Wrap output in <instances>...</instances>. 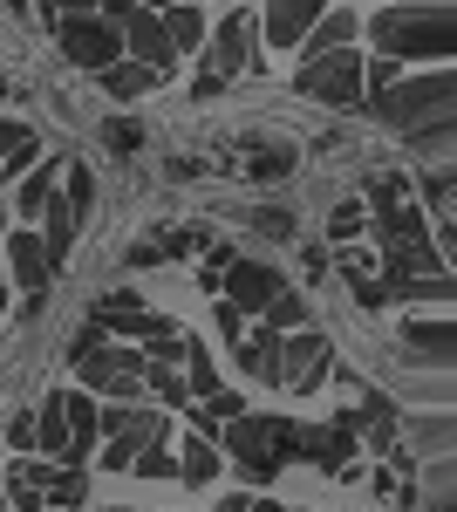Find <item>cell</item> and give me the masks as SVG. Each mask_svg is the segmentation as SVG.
<instances>
[{"instance_id":"cell-42","label":"cell","mask_w":457,"mask_h":512,"mask_svg":"<svg viewBox=\"0 0 457 512\" xmlns=\"http://www.w3.org/2000/svg\"><path fill=\"white\" fill-rule=\"evenodd\" d=\"M130 7H137V0H96V14H103V21H123Z\"/></svg>"},{"instance_id":"cell-31","label":"cell","mask_w":457,"mask_h":512,"mask_svg":"<svg viewBox=\"0 0 457 512\" xmlns=\"http://www.w3.org/2000/svg\"><path fill=\"white\" fill-rule=\"evenodd\" d=\"M205 246H212L205 226H164V233H157V253H164V260H191V253H205Z\"/></svg>"},{"instance_id":"cell-20","label":"cell","mask_w":457,"mask_h":512,"mask_svg":"<svg viewBox=\"0 0 457 512\" xmlns=\"http://www.w3.org/2000/svg\"><path fill=\"white\" fill-rule=\"evenodd\" d=\"M396 437H410V458H451V437H457V424H451V410H437V417H396Z\"/></svg>"},{"instance_id":"cell-35","label":"cell","mask_w":457,"mask_h":512,"mask_svg":"<svg viewBox=\"0 0 457 512\" xmlns=\"http://www.w3.org/2000/svg\"><path fill=\"white\" fill-rule=\"evenodd\" d=\"M35 158H41V137H35V130H21V137H14V151L0 158V185H14V178H21Z\"/></svg>"},{"instance_id":"cell-21","label":"cell","mask_w":457,"mask_h":512,"mask_svg":"<svg viewBox=\"0 0 457 512\" xmlns=\"http://www.w3.org/2000/svg\"><path fill=\"white\" fill-rule=\"evenodd\" d=\"M62 164H69V158H48V151H41V158L28 164L21 178H14V212H21V226H28L41 205H48V192L62 185Z\"/></svg>"},{"instance_id":"cell-47","label":"cell","mask_w":457,"mask_h":512,"mask_svg":"<svg viewBox=\"0 0 457 512\" xmlns=\"http://www.w3.org/2000/svg\"><path fill=\"white\" fill-rule=\"evenodd\" d=\"M116 512H123V506H116Z\"/></svg>"},{"instance_id":"cell-22","label":"cell","mask_w":457,"mask_h":512,"mask_svg":"<svg viewBox=\"0 0 457 512\" xmlns=\"http://www.w3.org/2000/svg\"><path fill=\"white\" fill-rule=\"evenodd\" d=\"M403 349L417 355V362H451L457 355V321H444V315L403 321Z\"/></svg>"},{"instance_id":"cell-27","label":"cell","mask_w":457,"mask_h":512,"mask_svg":"<svg viewBox=\"0 0 457 512\" xmlns=\"http://www.w3.org/2000/svg\"><path fill=\"white\" fill-rule=\"evenodd\" d=\"M260 321H267L273 335H294V328H314V301L307 294H294V287H280L267 308H260Z\"/></svg>"},{"instance_id":"cell-7","label":"cell","mask_w":457,"mask_h":512,"mask_svg":"<svg viewBox=\"0 0 457 512\" xmlns=\"http://www.w3.org/2000/svg\"><path fill=\"white\" fill-rule=\"evenodd\" d=\"M294 89L314 96V103H328V110H362V55L355 48H335V55H321V62H301L294 69Z\"/></svg>"},{"instance_id":"cell-38","label":"cell","mask_w":457,"mask_h":512,"mask_svg":"<svg viewBox=\"0 0 457 512\" xmlns=\"http://www.w3.org/2000/svg\"><path fill=\"white\" fill-rule=\"evenodd\" d=\"M198 410H205L212 424H226V417H239V410H246V396H239V390H219V396H205Z\"/></svg>"},{"instance_id":"cell-29","label":"cell","mask_w":457,"mask_h":512,"mask_svg":"<svg viewBox=\"0 0 457 512\" xmlns=\"http://www.w3.org/2000/svg\"><path fill=\"white\" fill-rule=\"evenodd\" d=\"M239 226H246V233H260V239H273V246H294V226H301V219H294L287 205H253Z\"/></svg>"},{"instance_id":"cell-23","label":"cell","mask_w":457,"mask_h":512,"mask_svg":"<svg viewBox=\"0 0 457 512\" xmlns=\"http://www.w3.org/2000/svg\"><path fill=\"white\" fill-rule=\"evenodd\" d=\"M96 82H103V96H110V103H137V96H151L164 76L144 69V62H130V55H116L110 69H96Z\"/></svg>"},{"instance_id":"cell-43","label":"cell","mask_w":457,"mask_h":512,"mask_svg":"<svg viewBox=\"0 0 457 512\" xmlns=\"http://www.w3.org/2000/svg\"><path fill=\"white\" fill-rule=\"evenodd\" d=\"M0 7H7V14H28V0H0Z\"/></svg>"},{"instance_id":"cell-14","label":"cell","mask_w":457,"mask_h":512,"mask_svg":"<svg viewBox=\"0 0 457 512\" xmlns=\"http://www.w3.org/2000/svg\"><path fill=\"white\" fill-rule=\"evenodd\" d=\"M226 349H232V362H239V376H253V383H267V390H280V335H273L267 321H260V328L246 321V328L232 335Z\"/></svg>"},{"instance_id":"cell-11","label":"cell","mask_w":457,"mask_h":512,"mask_svg":"<svg viewBox=\"0 0 457 512\" xmlns=\"http://www.w3.org/2000/svg\"><path fill=\"white\" fill-rule=\"evenodd\" d=\"M116 35H123V55L130 62H144V69H157V76H171L185 55L171 48V35H164V21H157V7H130L123 21H116Z\"/></svg>"},{"instance_id":"cell-1","label":"cell","mask_w":457,"mask_h":512,"mask_svg":"<svg viewBox=\"0 0 457 512\" xmlns=\"http://www.w3.org/2000/svg\"><path fill=\"white\" fill-rule=\"evenodd\" d=\"M369 35L389 62H403V69H417V62H451L457 55V7L451 0H403V7H382L376 21H369Z\"/></svg>"},{"instance_id":"cell-32","label":"cell","mask_w":457,"mask_h":512,"mask_svg":"<svg viewBox=\"0 0 457 512\" xmlns=\"http://www.w3.org/2000/svg\"><path fill=\"white\" fill-rule=\"evenodd\" d=\"M144 390H157V403H171V410H185V376L178 369H164V362H144Z\"/></svg>"},{"instance_id":"cell-33","label":"cell","mask_w":457,"mask_h":512,"mask_svg":"<svg viewBox=\"0 0 457 512\" xmlns=\"http://www.w3.org/2000/svg\"><path fill=\"white\" fill-rule=\"evenodd\" d=\"M62 198L76 205V219H89V205H96V171H89V164H69V171H62Z\"/></svg>"},{"instance_id":"cell-41","label":"cell","mask_w":457,"mask_h":512,"mask_svg":"<svg viewBox=\"0 0 457 512\" xmlns=\"http://www.w3.org/2000/svg\"><path fill=\"white\" fill-rule=\"evenodd\" d=\"M301 267H307V280H328V253H321V246H307Z\"/></svg>"},{"instance_id":"cell-5","label":"cell","mask_w":457,"mask_h":512,"mask_svg":"<svg viewBox=\"0 0 457 512\" xmlns=\"http://www.w3.org/2000/svg\"><path fill=\"white\" fill-rule=\"evenodd\" d=\"M96 424H103V472H130L137 465V451H151L157 437H171V417L151 410V403H110V410H96Z\"/></svg>"},{"instance_id":"cell-24","label":"cell","mask_w":457,"mask_h":512,"mask_svg":"<svg viewBox=\"0 0 457 512\" xmlns=\"http://www.w3.org/2000/svg\"><path fill=\"white\" fill-rule=\"evenodd\" d=\"M157 21H164V35H171L178 55H198L205 35H212V28H205V14H198V0H164V7H157Z\"/></svg>"},{"instance_id":"cell-46","label":"cell","mask_w":457,"mask_h":512,"mask_svg":"<svg viewBox=\"0 0 457 512\" xmlns=\"http://www.w3.org/2000/svg\"><path fill=\"white\" fill-rule=\"evenodd\" d=\"M0 512H7V492H0Z\"/></svg>"},{"instance_id":"cell-6","label":"cell","mask_w":457,"mask_h":512,"mask_svg":"<svg viewBox=\"0 0 457 512\" xmlns=\"http://www.w3.org/2000/svg\"><path fill=\"white\" fill-rule=\"evenodd\" d=\"M76 369V383L89 396H110V403H144V349L137 342H103V349H89Z\"/></svg>"},{"instance_id":"cell-34","label":"cell","mask_w":457,"mask_h":512,"mask_svg":"<svg viewBox=\"0 0 457 512\" xmlns=\"http://www.w3.org/2000/svg\"><path fill=\"white\" fill-rule=\"evenodd\" d=\"M103 144H110L116 158H137V151H144V123L137 117H110L103 123Z\"/></svg>"},{"instance_id":"cell-8","label":"cell","mask_w":457,"mask_h":512,"mask_svg":"<svg viewBox=\"0 0 457 512\" xmlns=\"http://www.w3.org/2000/svg\"><path fill=\"white\" fill-rule=\"evenodd\" d=\"M328 369H335V342L321 335V328H294V335H280V390H321L328 383Z\"/></svg>"},{"instance_id":"cell-4","label":"cell","mask_w":457,"mask_h":512,"mask_svg":"<svg viewBox=\"0 0 457 512\" xmlns=\"http://www.w3.org/2000/svg\"><path fill=\"white\" fill-rule=\"evenodd\" d=\"M7 506L21 512H82V499H89V478H82V465H48V458H14V472H7Z\"/></svg>"},{"instance_id":"cell-37","label":"cell","mask_w":457,"mask_h":512,"mask_svg":"<svg viewBox=\"0 0 457 512\" xmlns=\"http://www.w3.org/2000/svg\"><path fill=\"white\" fill-rule=\"evenodd\" d=\"M7 451H14V458L35 451V410H14V417H7Z\"/></svg>"},{"instance_id":"cell-10","label":"cell","mask_w":457,"mask_h":512,"mask_svg":"<svg viewBox=\"0 0 457 512\" xmlns=\"http://www.w3.org/2000/svg\"><path fill=\"white\" fill-rule=\"evenodd\" d=\"M212 48H205V76L212 82H226V76H239V69H253V48H260V14H226L219 28H212Z\"/></svg>"},{"instance_id":"cell-44","label":"cell","mask_w":457,"mask_h":512,"mask_svg":"<svg viewBox=\"0 0 457 512\" xmlns=\"http://www.w3.org/2000/svg\"><path fill=\"white\" fill-rule=\"evenodd\" d=\"M0 328H7V280H0Z\"/></svg>"},{"instance_id":"cell-19","label":"cell","mask_w":457,"mask_h":512,"mask_svg":"<svg viewBox=\"0 0 457 512\" xmlns=\"http://www.w3.org/2000/svg\"><path fill=\"white\" fill-rule=\"evenodd\" d=\"M355 35H362L355 7H328V14L301 35V62H321V55H335V48H355Z\"/></svg>"},{"instance_id":"cell-17","label":"cell","mask_w":457,"mask_h":512,"mask_svg":"<svg viewBox=\"0 0 457 512\" xmlns=\"http://www.w3.org/2000/svg\"><path fill=\"white\" fill-rule=\"evenodd\" d=\"M35 219H41V246H48V260H55V274H62V260L76 253V233H82V219H76V205L62 198V185L48 192V205H41Z\"/></svg>"},{"instance_id":"cell-36","label":"cell","mask_w":457,"mask_h":512,"mask_svg":"<svg viewBox=\"0 0 457 512\" xmlns=\"http://www.w3.org/2000/svg\"><path fill=\"white\" fill-rule=\"evenodd\" d=\"M130 472H137V478H178V451L157 437L151 451H137V465H130Z\"/></svg>"},{"instance_id":"cell-26","label":"cell","mask_w":457,"mask_h":512,"mask_svg":"<svg viewBox=\"0 0 457 512\" xmlns=\"http://www.w3.org/2000/svg\"><path fill=\"white\" fill-rule=\"evenodd\" d=\"M212 478H219V444L191 431V437H185V451H178V485H191V492H205Z\"/></svg>"},{"instance_id":"cell-25","label":"cell","mask_w":457,"mask_h":512,"mask_svg":"<svg viewBox=\"0 0 457 512\" xmlns=\"http://www.w3.org/2000/svg\"><path fill=\"white\" fill-rule=\"evenodd\" d=\"M294 164H301V151L294 144H246V178L253 185H280V178H294Z\"/></svg>"},{"instance_id":"cell-39","label":"cell","mask_w":457,"mask_h":512,"mask_svg":"<svg viewBox=\"0 0 457 512\" xmlns=\"http://www.w3.org/2000/svg\"><path fill=\"white\" fill-rule=\"evenodd\" d=\"M103 342H110V328H103V321H89L76 342H69V362H82V355H89V349H103Z\"/></svg>"},{"instance_id":"cell-30","label":"cell","mask_w":457,"mask_h":512,"mask_svg":"<svg viewBox=\"0 0 457 512\" xmlns=\"http://www.w3.org/2000/svg\"><path fill=\"white\" fill-rule=\"evenodd\" d=\"M362 233H369V212H362V198H342V205L328 212V239H335V246H355Z\"/></svg>"},{"instance_id":"cell-16","label":"cell","mask_w":457,"mask_h":512,"mask_svg":"<svg viewBox=\"0 0 457 512\" xmlns=\"http://www.w3.org/2000/svg\"><path fill=\"white\" fill-rule=\"evenodd\" d=\"M328 14V0H267V14H260V35H267V48H301V35Z\"/></svg>"},{"instance_id":"cell-40","label":"cell","mask_w":457,"mask_h":512,"mask_svg":"<svg viewBox=\"0 0 457 512\" xmlns=\"http://www.w3.org/2000/svg\"><path fill=\"white\" fill-rule=\"evenodd\" d=\"M157 260H164V253H157V239H137V246L123 253V267H137V274H151Z\"/></svg>"},{"instance_id":"cell-12","label":"cell","mask_w":457,"mask_h":512,"mask_svg":"<svg viewBox=\"0 0 457 512\" xmlns=\"http://www.w3.org/2000/svg\"><path fill=\"white\" fill-rule=\"evenodd\" d=\"M280 287H287V274L273 260H226V274H219V294H226L239 315H260Z\"/></svg>"},{"instance_id":"cell-13","label":"cell","mask_w":457,"mask_h":512,"mask_svg":"<svg viewBox=\"0 0 457 512\" xmlns=\"http://www.w3.org/2000/svg\"><path fill=\"white\" fill-rule=\"evenodd\" d=\"M287 458H307V465H321L335 478L355 458V431L348 424H287Z\"/></svg>"},{"instance_id":"cell-18","label":"cell","mask_w":457,"mask_h":512,"mask_svg":"<svg viewBox=\"0 0 457 512\" xmlns=\"http://www.w3.org/2000/svg\"><path fill=\"white\" fill-rule=\"evenodd\" d=\"M96 410H103V403H96V396L82 390V383H69V390H62V417H69V458H89V451H96V444H103V424H96Z\"/></svg>"},{"instance_id":"cell-28","label":"cell","mask_w":457,"mask_h":512,"mask_svg":"<svg viewBox=\"0 0 457 512\" xmlns=\"http://www.w3.org/2000/svg\"><path fill=\"white\" fill-rule=\"evenodd\" d=\"M178 376H185V396H191V403H205V396L226 390V383H219V369H212V355H205V342H185V362H178Z\"/></svg>"},{"instance_id":"cell-2","label":"cell","mask_w":457,"mask_h":512,"mask_svg":"<svg viewBox=\"0 0 457 512\" xmlns=\"http://www.w3.org/2000/svg\"><path fill=\"white\" fill-rule=\"evenodd\" d=\"M362 110H376L382 123H396V130H423V123H444L457 110V76L451 62H437L430 76H417V69H403V76L389 82V89H376Z\"/></svg>"},{"instance_id":"cell-15","label":"cell","mask_w":457,"mask_h":512,"mask_svg":"<svg viewBox=\"0 0 457 512\" xmlns=\"http://www.w3.org/2000/svg\"><path fill=\"white\" fill-rule=\"evenodd\" d=\"M7 239V267H14V287L21 294H48V280H55V260H48V246H41L35 226H14Z\"/></svg>"},{"instance_id":"cell-3","label":"cell","mask_w":457,"mask_h":512,"mask_svg":"<svg viewBox=\"0 0 457 512\" xmlns=\"http://www.w3.org/2000/svg\"><path fill=\"white\" fill-rule=\"evenodd\" d=\"M212 444H219L253 485H273L280 465H287V417H253V410H239V417H226V424L212 431Z\"/></svg>"},{"instance_id":"cell-45","label":"cell","mask_w":457,"mask_h":512,"mask_svg":"<svg viewBox=\"0 0 457 512\" xmlns=\"http://www.w3.org/2000/svg\"><path fill=\"white\" fill-rule=\"evenodd\" d=\"M0 233H7V212H0Z\"/></svg>"},{"instance_id":"cell-9","label":"cell","mask_w":457,"mask_h":512,"mask_svg":"<svg viewBox=\"0 0 457 512\" xmlns=\"http://www.w3.org/2000/svg\"><path fill=\"white\" fill-rule=\"evenodd\" d=\"M55 35H62V55L76 62V69H110L116 55H123V35H116V21L103 14H69V21H55Z\"/></svg>"}]
</instances>
